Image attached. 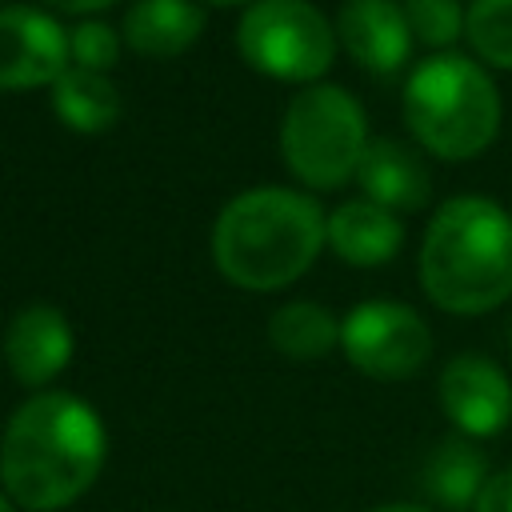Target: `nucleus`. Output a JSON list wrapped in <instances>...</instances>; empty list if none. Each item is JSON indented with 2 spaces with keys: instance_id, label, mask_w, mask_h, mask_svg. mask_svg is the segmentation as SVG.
Listing matches in <instances>:
<instances>
[{
  "instance_id": "obj_1",
  "label": "nucleus",
  "mask_w": 512,
  "mask_h": 512,
  "mask_svg": "<svg viewBox=\"0 0 512 512\" xmlns=\"http://www.w3.org/2000/svg\"><path fill=\"white\" fill-rule=\"evenodd\" d=\"M108 432L100 412L72 392H36L4 424L0 492L20 512L72 508L100 476Z\"/></svg>"
},
{
  "instance_id": "obj_2",
  "label": "nucleus",
  "mask_w": 512,
  "mask_h": 512,
  "mask_svg": "<svg viewBox=\"0 0 512 512\" xmlns=\"http://www.w3.org/2000/svg\"><path fill=\"white\" fill-rule=\"evenodd\" d=\"M328 240V216L304 192L264 184L224 204L212 228L216 268L248 292L300 280Z\"/></svg>"
},
{
  "instance_id": "obj_3",
  "label": "nucleus",
  "mask_w": 512,
  "mask_h": 512,
  "mask_svg": "<svg viewBox=\"0 0 512 512\" xmlns=\"http://www.w3.org/2000/svg\"><path fill=\"white\" fill-rule=\"evenodd\" d=\"M428 300L456 316L492 312L512 296V216L488 196L444 200L420 244Z\"/></svg>"
},
{
  "instance_id": "obj_4",
  "label": "nucleus",
  "mask_w": 512,
  "mask_h": 512,
  "mask_svg": "<svg viewBox=\"0 0 512 512\" xmlns=\"http://www.w3.org/2000/svg\"><path fill=\"white\" fill-rule=\"evenodd\" d=\"M404 124L432 156L468 160L500 132V92L476 60L428 56L404 84Z\"/></svg>"
},
{
  "instance_id": "obj_5",
  "label": "nucleus",
  "mask_w": 512,
  "mask_h": 512,
  "mask_svg": "<svg viewBox=\"0 0 512 512\" xmlns=\"http://www.w3.org/2000/svg\"><path fill=\"white\" fill-rule=\"evenodd\" d=\"M280 148L296 180H304L308 188H336L356 176L368 148L364 108L336 84L304 88L284 112Z\"/></svg>"
},
{
  "instance_id": "obj_6",
  "label": "nucleus",
  "mask_w": 512,
  "mask_h": 512,
  "mask_svg": "<svg viewBox=\"0 0 512 512\" xmlns=\"http://www.w3.org/2000/svg\"><path fill=\"white\" fill-rule=\"evenodd\" d=\"M240 56L276 80H316L336 56V28L308 0H256L236 28Z\"/></svg>"
},
{
  "instance_id": "obj_7",
  "label": "nucleus",
  "mask_w": 512,
  "mask_h": 512,
  "mask_svg": "<svg viewBox=\"0 0 512 512\" xmlns=\"http://www.w3.org/2000/svg\"><path fill=\"white\" fill-rule=\"evenodd\" d=\"M340 348L372 380H408L432 356V332L400 300H364L340 320Z\"/></svg>"
},
{
  "instance_id": "obj_8",
  "label": "nucleus",
  "mask_w": 512,
  "mask_h": 512,
  "mask_svg": "<svg viewBox=\"0 0 512 512\" xmlns=\"http://www.w3.org/2000/svg\"><path fill=\"white\" fill-rule=\"evenodd\" d=\"M440 408L460 436L484 440L508 428L512 384L500 364H492L488 356L464 352V356H452L440 372Z\"/></svg>"
},
{
  "instance_id": "obj_9",
  "label": "nucleus",
  "mask_w": 512,
  "mask_h": 512,
  "mask_svg": "<svg viewBox=\"0 0 512 512\" xmlns=\"http://www.w3.org/2000/svg\"><path fill=\"white\" fill-rule=\"evenodd\" d=\"M68 32L32 4L0 8V88L56 84L68 68Z\"/></svg>"
},
{
  "instance_id": "obj_10",
  "label": "nucleus",
  "mask_w": 512,
  "mask_h": 512,
  "mask_svg": "<svg viewBox=\"0 0 512 512\" xmlns=\"http://www.w3.org/2000/svg\"><path fill=\"white\" fill-rule=\"evenodd\" d=\"M72 324L60 308L52 304H28L24 312L12 316L8 332H4V364L12 372L16 384L24 388H44L52 384L68 360H72Z\"/></svg>"
},
{
  "instance_id": "obj_11",
  "label": "nucleus",
  "mask_w": 512,
  "mask_h": 512,
  "mask_svg": "<svg viewBox=\"0 0 512 512\" xmlns=\"http://www.w3.org/2000/svg\"><path fill=\"white\" fill-rule=\"evenodd\" d=\"M336 36L344 52L376 76L396 72L412 48V28L396 0H344L336 12Z\"/></svg>"
},
{
  "instance_id": "obj_12",
  "label": "nucleus",
  "mask_w": 512,
  "mask_h": 512,
  "mask_svg": "<svg viewBox=\"0 0 512 512\" xmlns=\"http://www.w3.org/2000/svg\"><path fill=\"white\" fill-rule=\"evenodd\" d=\"M356 180L364 188V200L388 208V212H412V208H424L432 184H428V168L424 160L400 144V140H368L364 156H360V168H356Z\"/></svg>"
},
{
  "instance_id": "obj_13",
  "label": "nucleus",
  "mask_w": 512,
  "mask_h": 512,
  "mask_svg": "<svg viewBox=\"0 0 512 512\" xmlns=\"http://www.w3.org/2000/svg\"><path fill=\"white\" fill-rule=\"evenodd\" d=\"M328 244L340 260L356 268H376L396 256V248L404 244V228L388 208L372 200H348L328 216Z\"/></svg>"
},
{
  "instance_id": "obj_14",
  "label": "nucleus",
  "mask_w": 512,
  "mask_h": 512,
  "mask_svg": "<svg viewBox=\"0 0 512 512\" xmlns=\"http://www.w3.org/2000/svg\"><path fill=\"white\" fill-rule=\"evenodd\" d=\"M204 28V12L192 0H136L124 16L128 48L144 56H176Z\"/></svg>"
},
{
  "instance_id": "obj_15",
  "label": "nucleus",
  "mask_w": 512,
  "mask_h": 512,
  "mask_svg": "<svg viewBox=\"0 0 512 512\" xmlns=\"http://www.w3.org/2000/svg\"><path fill=\"white\" fill-rule=\"evenodd\" d=\"M52 108L72 132H104L120 116V96L104 72L68 64L64 76L52 84Z\"/></svg>"
},
{
  "instance_id": "obj_16",
  "label": "nucleus",
  "mask_w": 512,
  "mask_h": 512,
  "mask_svg": "<svg viewBox=\"0 0 512 512\" xmlns=\"http://www.w3.org/2000/svg\"><path fill=\"white\" fill-rule=\"evenodd\" d=\"M488 484V468H484V452L468 440V436H452L444 440L428 468H424V488L432 492L436 504L444 508H472L476 496Z\"/></svg>"
},
{
  "instance_id": "obj_17",
  "label": "nucleus",
  "mask_w": 512,
  "mask_h": 512,
  "mask_svg": "<svg viewBox=\"0 0 512 512\" xmlns=\"http://www.w3.org/2000/svg\"><path fill=\"white\" fill-rule=\"evenodd\" d=\"M268 340L288 360H320L340 344V324L328 308H320L312 300H292L272 312Z\"/></svg>"
},
{
  "instance_id": "obj_18",
  "label": "nucleus",
  "mask_w": 512,
  "mask_h": 512,
  "mask_svg": "<svg viewBox=\"0 0 512 512\" xmlns=\"http://www.w3.org/2000/svg\"><path fill=\"white\" fill-rule=\"evenodd\" d=\"M464 32L488 64L512 68V0H472L464 12Z\"/></svg>"
},
{
  "instance_id": "obj_19",
  "label": "nucleus",
  "mask_w": 512,
  "mask_h": 512,
  "mask_svg": "<svg viewBox=\"0 0 512 512\" xmlns=\"http://www.w3.org/2000/svg\"><path fill=\"white\" fill-rule=\"evenodd\" d=\"M400 8L412 28V40L428 48H448L464 32L460 0H400Z\"/></svg>"
},
{
  "instance_id": "obj_20",
  "label": "nucleus",
  "mask_w": 512,
  "mask_h": 512,
  "mask_svg": "<svg viewBox=\"0 0 512 512\" xmlns=\"http://www.w3.org/2000/svg\"><path fill=\"white\" fill-rule=\"evenodd\" d=\"M120 56V36L100 24V20H84L68 32V60L72 68H88V72H108Z\"/></svg>"
},
{
  "instance_id": "obj_21",
  "label": "nucleus",
  "mask_w": 512,
  "mask_h": 512,
  "mask_svg": "<svg viewBox=\"0 0 512 512\" xmlns=\"http://www.w3.org/2000/svg\"><path fill=\"white\" fill-rule=\"evenodd\" d=\"M472 512H512V468L488 476V484H484V492L476 496Z\"/></svg>"
},
{
  "instance_id": "obj_22",
  "label": "nucleus",
  "mask_w": 512,
  "mask_h": 512,
  "mask_svg": "<svg viewBox=\"0 0 512 512\" xmlns=\"http://www.w3.org/2000/svg\"><path fill=\"white\" fill-rule=\"evenodd\" d=\"M48 8H60V12H100L108 8L112 0H44Z\"/></svg>"
},
{
  "instance_id": "obj_23",
  "label": "nucleus",
  "mask_w": 512,
  "mask_h": 512,
  "mask_svg": "<svg viewBox=\"0 0 512 512\" xmlns=\"http://www.w3.org/2000/svg\"><path fill=\"white\" fill-rule=\"evenodd\" d=\"M372 512H432V508H424V504H380Z\"/></svg>"
},
{
  "instance_id": "obj_24",
  "label": "nucleus",
  "mask_w": 512,
  "mask_h": 512,
  "mask_svg": "<svg viewBox=\"0 0 512 512\" xmlns=\"http://www.w3.org/2000/svg\"><path fill=\"white\" fill-rule=\"evenodd\" d=\"M0 512H20V508H16V504H12V500L0 492Z\"/></svg>"
},
{
  "instance_id": "obj_25",
  "label": "nucleus",
  "mask_w": 512,
  "mask_h": 512,
  "mask_svg": "<svg viewBox=\"0 0 512 512\" xmlns=\"http://www.w3.org/2000/svg\"><path fill=\"white\" fill-rule=\"evenodd\" d=\"M208 4H220V8H228V4H244V0H208ZM256 4V0H252Z\"/></svg>"
}]
</instances>
